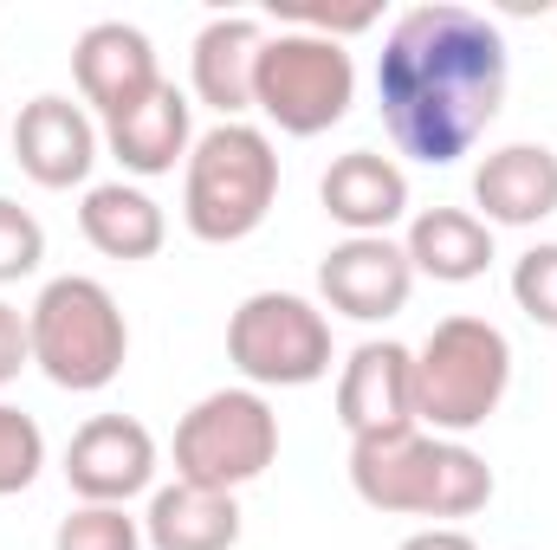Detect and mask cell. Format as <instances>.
I'll return each mask as SVG.
<instances>
[{"label":"cell","instance_id":"7","mask_svg":"<svg viewBox=\"0 0 557 550\" xmlns=\"http://www.w3.org/2000/svg\"><path fill=\"white\" fill-rule=\"evenodd\" d=\"M227 363L247 376V389H311L331 376L337 343L324 304L298 291H253L227 317Z\"/></svg>","mask_w":557,"mask_h":550},{"label":"cell","instance_id":"3","mask_svg":"<svg viewBox=\"0 0 557 550\" xmlns=\"http://www.w3.org/2000/svg\"><path fill=\"white\" fill-rule=\"evenodd\" d=\"M26 337H33V370L65 396H98L131 363V324L111 285L85 273H59L39 285V298L26 304Z\"/></svg>","mask_w":557,"mask_h":550},{"label":"cell","instance_id":"6","mask_svg":"<svg viewBox=\"0 0 557 550\" xmlns=\"http://www.w3.org/2000/svg\"><path fill=\"white\" fill-rule=\"evenodd\" d=\"M357 104V59L344 52V39L285 26L267 33L260 46V72H253V111L285 130V137H324L350 117Z\"/></svg>","mask_w":557,"mask_h":550},{"label":"cell","instance_id":"20","mask_svg":"<svg viewBox=\"0 0 557 550\" xmlns=\"http://www.w3.org/2000/svg\"><path fill=\"white\" fill-rule=\"evenodd\" d=\"M416 278L434 285H473V278L493 266V227L473 214V208H421L409 221V240H403Z\"/></svg>","mask_w":557,"mask_h":550},{"label":"cell","instance_id":"27","mask_svg":"<svg viewBox=\"0 0 557 550\" xmlns=\"http://www.w3.org/2000/svg\"><path fill=\"white\" fill-rule=\"evenodd\" d=\"M0 142H7V111H0Z\"/></svg>","mask_w":557,"mask_h":550},{"label":"cell","instance_id":"14","mask_svg":"<svg viewBox=\"0 0 557 550\" xmlns=\"http://www.w3.org/2000/svg\"><path fill=\"white\" fill-rule=\"evenodd\" d=\"M473 208L486 227H539L557 214V149L552 142H506L486 149L473 168Z\"/></svg>","mask_w":557,"mask_h":550},{"label":"cell","instance_id":"9","mask_svg":"<svg viewBox=\"0 0 557 550\" xmlns=\"http://www.w3.org/2000/svg\"><path fill=\"white\" fill-rule=\"evenodd\" d=\"M409 291H416V266H409L403 240H389V234H344L318 260V298L337 317L383 324V317L409 311Z\"/></svg>","mask_w":557,"mask_h":550},{"label":"cell","instance_id":"11","mask_svg":"<svg viewBox=\"0 0 557 550\" xmlns=\"http://www.w3.org/2000/svg\"><path fill=\"white\" fill-rule=\"evenodd\" d=\"M7 142H13V162H20L26 182H39V188H85L91 168H98L104 130L91 124L85 104H72L59 91H39L7 124Z\"/></svg>","mask_w":557,"mask_h":550},{"label":"cell","instance_id":"8","mask_svg":"<svg viewBox=\"0 0 557 550\" xmlns=\"http://www.w3.org/2000/svg\"><path fill=\"white\" fill-rule=\"evenodd\" d=\"M278 460V414L260 389H214L175 421V479L240 492Z\"/></svg>","mask_w":557,"mask_h":550},{"label":"cell","instance_id":"12","mask_svg":"<svg viewBox=\"0 0 557 550\" xmlns=\"http://www.w3.org/2000/svg\"><path fill=\"white\" fill-rule=\"evenodd\" d=\"M337 421L350 440H383L416 427V350L370 337L344 357L337 376Z\"/></svg>","mask_w":557,"mask_h":550},{"label":"cell","instance_id":"26","mask_svg":"<svg viewBox=\"0 0 557 550\" xmlns=\"http://www.w3.org/2000/svg\"><path fill=\"white\" fill-rule=\"evenodd\" d=\"M396 550H480L460 525H428V532H416V538H403Z\"/></svg>","mask_w":557,"mask_h":550},{"label":"cell","instance_id":"4","mask_svg":"<svg viewBox=\"0 0 557 550\" xmlns=\"http://www.w3.org/2000/svg\"><path fill=\"white\" fill-rule=\"evenodd\" d=\"M278 201V149L260 124H214L182 162V221L208 247H240Z\"/></svg>","mask_w":557,"mask_h":550},{"label":"cell","instance_id":"5","mask_svg":"<svg viewBox=\"0 0 557 550\" xmlns=\"http://www.w3.org/2000/svg\"><path fill=\"white\" fill-rule=\"evenodd\" d=\"M512 389V343L486 317H441L416 350V427L460 440L486 427Z\"/></svg>","mask_w":557,"mask_h":550},{"label":"cell","instance_id":"1","mask_svg":"<svg viewBox=\"0 0 557 550\" xmlns=\"http://www.w3.org/2000/svg\"><path fill=\"white\" fill-rule=\"evenodd\" d=\"M512 85L506 33L460 0H421L409 7L376 52V104L383 130L403 155L428 168H447L473 155V142L493 130Z\"/></svg>","mask_w":557,"mask_h":550},{"label":"cell","instance_id":"18","mask_svg":"<svg viewBox=\"0 0 557 550\" xmlns=\"http://www.w3.org/2000/svg\"><path fill=\"white\" fill-rule=\"evenodd\" d=\"M143 545L149 550H234L240 545V499L208 492V486H156L143 512Z\"/></svg>","mask_w":557,"mask_h":550},{"label":"cell","instance_id":"21","mask_svg":"<svg viewBox=\"0 0 557 550\" xmlns=\"http://www.w3.org/2000/svg\"><path fill=\"white\" fill-rule=\"evenodd\" d=\"M52 550H143V518H131V505H72Z\"/></svg>","mask_w":557,"mask_h":550},{"label":"cell","instance_id":"17","mask_svg":"<svg viewBox=\"0 0 557 550\" xmlns=\"http://www.w3.org/2000/svg\"><path fill=\"white\" fill-rule=\"evenodd\" d=\"M318 201L324 214L344 227V234H389L403 214H409V175L396 155H376V149H350L324 168L318 182Z\"/></svg>","mask_w":557,"mask_h":550},{"label":"cell","instance_id":"22","mask_svg":"<svg viewBox=\"0 0 557 550\" xmlns=\"http://www.w3.org/2000/svg\"><path fill=\"white\" fill-rule=\"evenodd\" d=\"M39 466H46V434H39V421L26 409H13V402H0V499L26 492V486L39 479Z\"/></svg>","mask_w":557,"mask_h":550},{"label":"cell","instance_id":"13","mask_svg":"<svg viewBox=\"0 0 557 550\" xmlns=\"http://www.w3.org/2000/svg\"><path fill=\"white\" fill-rule=\"evenodd\" d=\"M72 78H78V98L111 124V117H124L131 104H143L162 85V65H156V46H149L143 26H131V20H98L72 46Z\"/></svg>","mask_w":557,"mask_h":550},{"label":"cell","instance_id":"25","mask_svg":"<svg viewBox=\"0 0 557 550\" xmlns=\"http://www.w3.org/2000/svg\"><path fill=\"white\" fill-rule=\"evenodd\" d=\"M33 363V337H26V311L0 298V389Z\"/></svg>","mask_w":557,"mask_h":550},{"label":"cell","instance_id":"19","mask_svg":"<svg viewBox=\"0 0 557 550\" xmlns=\"http://www.w3.org/2000/svg\"><path fill=\"white\" fill-rule=\"evenodd\" d=\"M78 234H85L104 260L137 266V260H156V253H162L169 214L156 208V195L137 188V182H98V188H85V201H78Z\"/></svg>","mask_w":557,"mask_h":550},{"label":"cell","instance_id":"24","mask_svg":"<svg viewBox=\"0 0 557 550\" xmlns=\"http://www.w3.org/2000/svg\"><path fill=\"white\" fill-rule=\"evenodd\" d=\"M39 260H46V227H39V214L0 195V285L33 278Z\"/></svg>","mask_w":557,"mask_h":550},{"label":"cell","instance_id":"23","mask_svg":"<svg viewBox=\"0 0 557 550\" xmlns=\"http://www.w3.org/2000/svg\"><path fill=\"white\" fill-rule=\"evenodd\" d=\"M512 304H519L532 324L557 330V240H539L532 253L512 260Z\"/></svg>","mask_w":557,"mask_h":550},{"label":"cell","instance_id":"2","mask_svg":"<svg viewBox=\"0 0 557 550\" xmlns=\"http://www.w3.org/2000/svg\"><path fill=\"white\" fill-rule=\"evenodd\" d=\"M350 492L370 512L396 518H473L493 499V466L467 440L409 427L383 440H350Z\"/></svg>","mask_w":557,"mask_h":550},{"label":"cell","instance_id":"15","mask_svg":"<svg viewBox=\"0 0 557 550\" xmlns=\"http://www.w3.org/2000/svg\"><path fill=\"white\" fill-rule=\"evenodd\" d=\"M260 46H267V26L247 20V13H221V20H208V26L195 33L188 78H195V98H201L208 111H221V124H247Z\"/></svg>","mask_w":557,"mask_h":550},{"label":"cell","instance_id":"10","mask_svg":"<svg viewBox=\"0 0 557 550\" xmlns=\"http://www.w3.org/2000/svg\"><path fill=\"white\" fill-rule=\"evenodd\" d=\"M65 486L78 505H131L156 486V434L137 414H91L65 440Z\"/></svg>","mask_w":557,"mask_h":550},{"label":"cell","instance_id":"16","mask_svg":"<svg viewBox=\"0 0 557 550\" xmlns=\"http://www.w3.org/2000/svg\"><path fill=\"white\" fill-rule=\"evenodd\" d=\"M104 149L124 162V175L156 182V175H175V162H188L195 149V104L182 85H156L143 104H131L124 117L104 124Z\"/></svg>","mask_w":557,"mask_h":550}]
</instances>
